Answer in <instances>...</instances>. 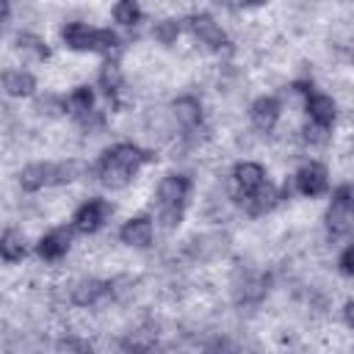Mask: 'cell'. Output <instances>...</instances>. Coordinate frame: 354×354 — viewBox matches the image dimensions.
<instances>
[{"label":"cell","mask_w":354,"mask_h":354,"mask_svg":"<svg viewBox=\"0 0 354 354\" xmlns=\"http://www.w3.org/2000/svg\"><path fill=\"white\" fill-rule=\"evenodd\" d=\"M152 155L136 144H116L97 160V177L108 188H124Z\"/></svg>","instance_id":"cell-1"},{"label":"cell","mask_w":354,"mask_h":354,"mask_svg":"<svg viewBox=\"0 0 354 354\" xmlns=\"http://www.w3.org/2000/svg\"><path fill=\"white\" fill-rule=\"evenodd\" d=\"M61 39L66 47L83 53H113L119 47V36L111 28H88L86 22H66Z\"/></svg>","instance_id":"cell-2"},{"label":"cell","mask_w":354,"mask_h":354,"mask_svg":"<svg viewBox=\"0 0 354 354\" xmlns=\"http://www.w3.org/2000/svg\"><path fill=\"white\" fill-rule=\"evenodd\" d=\"M351 218H354V210H351V185H340L335 194H332V202L326 207V230L332 238H340L351 230Z\"/></svg>","instance_id":"cell-3"},{"label":"cell","mask_w":354,"mask_h":354,"mask_svg":"<svg viewBox=\"0 0 354 354\" xmlns=\"http://www.w3.org/2000/svg\"><path fill=\"white\" fill-rule=\"evenodd\" d=\"M108 213H111V205H108L105 199L94 196V199L83 202V205L75 210V216H72V224H75V230H77V232H86V235H91V232H97V230L102 227V221L108 218Z\"/></svg>","instance_id":"cell-4"},{"label":"cell","mask_w":354,"mask_h":354,"mask_svg":"<svg viewBox=\"0 0 354 354\" xmlns=\"http://www.w3.org/2000/svg\"><path fill=\"white\" fill-rule=\"evenodd\" d=\"M185 25H188V30H191L205 47H210V50H221V47L227 44V33L221 30V25H218L210 14H191V17L185 19Z\"/></svg>","instance_id":"cell-5"},{"label":"cell","mask_w":354,"mask_h":354,"mask_svg":"<svg viewBox=\"0 0 354 354\" xmlns=\"http://www.w3.org/2000/svg\"><path fill=\"white\" fill-rule=\"evenodd\" d=\"M293 183H296L299 194H304V196H321V194L329 188V174H326V169H324L321 163L310 160V163H304V166L296 171Z\"/></svg>","instance_id":"cell-6"},{"label":"cell","mask_w":354,"mask_h":354,"mask_svg":"<svg viewBox=\"0 0 354 354\" xmlns=\"http://www.w3.org/2000/svg\"><path fill=\"white\" fill-rule=\"evenodd\" d=\"M188 191H191V183L185 174H166L158 185L160 207H185Z\"/></svg>","instance_id":"cell-7"},{"label":"cell","mask_w":354,"mask_h":354,"mask_svg":"<svg viewBox=\"0 0 354 354\" xmlns=\"http://www.w3.org/2000/svg\"><path fill=\"white\" fill-rule=\"evenodd\" d=\"M232 183H235L238 196H246V194H252L254 188H260L266 183V169L254 160H243L232 169Z\"/></svg>","instance_id":"cell-8"},{"label":"cell","mask_w":354,"mask_h":354,"mask_svg":"<svg viewBox=\"0 0 354 354\" xmlns=\"http://www.w3.org/2000/svg\"><path fill=\"white\" fill-rule=\"evenodd\" d=\"M241 202H243V207H246V213H249V216H266L268 210H274V207H277V202H279V191H277L274 185L263 183V185H260V188H254L252 194L241 196Z\"/></svg>","instance_id":"cell-9"},{"label":"cell","mask_w":354,"mask_h":354,"mask_svg":"<svg viewBox=\"0 0 354 354\" xmlns=\"http://www.w3.org/2000/svg\"><path fill=\"white\" fill-rule=\"evenodd\" d=\"M69 243H72V235H69V230L58 227V230L47 232V235L39 241L36 252H39V257H41V260H47V263H55V260H61V257L69 252Z\"/></svg>","instance_id":"cell-10"},{"label":"cell","mask_w":354,"mask_h":354,"mask_svg":"<svg viewBox=\"0 0 354 354\" xmlns=\"http://www.w3.org/2000/svg\"><path fill=\"white\" fill-rule=\"evenodd\" d=\"M279 111H282V105H279L277 97H260V100L252 102L249 116H252V122H254L257 130H266V133H268V130H274V124L279 122Z\"/></svg>","instance_id":"cell-11"},{"label":"cell","mask_w":354,"mask_h":354,"mask_svg":"<svg viewBox=\"0 0 354 354\" xmlns=\"http://www.w3.org/2000/svg\"><path fill=\"white\" fill-rule=\"evenodd\" d=\"M119 238L127 243V246H149L152 243V221L147 216H136V218H127L124 227L119 230Z\"/></svg>","instance_id":"cell-12"},{"label":"cell","mask_w":354,"mask_h":354,"mask_svg":"<svg viewBox=\"0 0 354 354\" xmlns=\"http://www.w3.org/2000/svg\"><path fill=\"white\" fill-rule=\"evenodd\" d=\"M307 113H310V122L313 124H321V127H329L337 116V105L329 94H307Z\"/></svg>","instance_id":"cell-13"},{"label":"cell","mask_w":354,"mask_h":354,"mask_svg":"<svg viewBox=\"0 0 354 354\" xmlns=\"http://www.w3.org/2000/svg\"><path fill=\"white\" fill-rule=\"evenodd\" d=\"M105 293H111V282H102V279H80L75 288H72V301L77 307H91L97 304Z\"/></svg>","instance_id":"cell-14"},{"label":"cell","mask_w":354,"mask_h":354,"mask_svg":"<svg viewBox=\"0 0 354 354\" xmlns=\"http://www.w3.org/2000/svg\"><path fill=\"white\" fill-rule=\"evenodd\" d=\"M171 113H174V119L185 127V130H196L199 127V122H202V102L196 100V97H177L174 102H171Z\"/></svg>","instance_id":"cell-15"},{"label":"cell","mask_w":354,"mask_h":354,"mask_svg":"<svg viewBox=\"0 0 354 354\" xmlns=\"http://www.w3.org/2000/svg\"><path fill=\"white\" fill-rule=\"evenodd\" d=\"M19 185L25 191H41L44 185H53V163H30L19 171Z\"/></svg>","instance_id":"cell-16"},{"label":"cell","mask_w":354,"mask_h":354,"mask_svg":"<svg viewBox=\"0 0 354 354\" xmlns=\"http://www.w3.org/2000/svg\"><path fill=\"white\" fill-rule=\"evenodd\" d=\"M3 88H6V94H11V97H30L33 88H36V80H33V75L25 72V69H8V72L3 75Z\"/></svg>","instance_id":"cell-17"},{"label":"cell","mask_w":354,"mask_h":354,"mask_svg":"<svg viewBox=\"0 0 354 354\" xmlns=\"http://www.w3.org/2000/svg\"><path fill=\"white\" fill-rule=\"evenodd\" d=\"M28 252V243H25V235L19 230H6L0 235V257L6 263H19Z\"/></svg>","instance_id":"cell-18"},{"label":"cell","mask_w":354,"mask_h":354,"mask_svg":"<svg viewBox=\"0 0 354 354\" xmlns=\"http://www.w3.org/2000/svg\"><path fill=\"white\" fill-rule=\"evenodd\" d=\"M155 340H158V332L152 326H141V329H136V332H130L124 337L122 348L127 354H149L155 348Z\"/></svg>","instance_id":"cell-19"},{"label":"cell","mask_w":354,"mask_h":354,"mask_svg":"<svg viewBox=\"0 0 354 354\" xmlns=\"http://www.w3.org/2000/svg\"><path fill=\"white\" fill-rule=\"evenodd\" d=\"M80 122L83 119H88L91 113H94V91L88 88V86H77L69 97H66V102H64Z\"/></svg>","instance_id":"cell-20"},{"label":"cell","mask_w":354,"mask_h":354,"mask_svg":"<svg viewBox=\"0 0 354 354\" xmlns=\"http://www.w3.org/2000/svg\"><path fill=\"white\" fill-rule=\"evenodd\" d=\"M100 88L108 94V97H116L119 88H122V69L116 61H105L102 69H100Z\"/></svg>","instance_id":"cell-21"},{"label":"cell","mask_w":354,"mask_h":354,"mask_svg":"<svg viewBox=\"0 0 354 354\" xmlns=\"http://www.w3.org/2000/svg\"><path fill=\"white\" fill-rule=\"evenodd\" d=\"M17 47H19L22 53H30V55L39 58V61H44V58L50 55L47 44H44L39 36H33V33H19V36H17Z\"/></svg>","instance_id":"cell-22"},{"label":"cell","mask_w":354,"mask_h":354,"mask_svg":"<svg viewBox=\"0 0 354 354\" xmlns=\"http://www.w3.org/2000/svg\"><path fill=\"white\" fill-rule=\"evenodd\" d=\"M113 19H116L119 25H136V22L141 19V8H138L133 0H122V3L113 6Z\"/></svg>","instance_id":"cell-23"},{"label":"cell","mask_w":354,"mask_h":354,"mask_svg":"<svg viewBox=\"0 0 354 354\" xmlns=\"http://www.w3.org/2000/svg\"><path fill=\"white\" fill-rule=\"evenodd\" d=\"M83 171V166L77 160H66V163H53V183L55 185H64V183H72L77 174Z\"/></svg>","instance_id":"cell-24"},{"label":"cell","mask_w":354,"mask_h":354,"mask_svg":"<svg viewBox=\"0 0 354 354\" xmlns=\"http://www.w3.org/2000/svg\"><path fill=\"white\" fill-rule=\"evenodd\" d=\"M180 19H160V22H155V39L158 41H163V44H171L177 36H180Z\"/></svg>","instance_id":"cell-25"},{"label":"cell","mask_w":354,"mask_h":354,"mask_svg":"<svg viewBox=\"0 0 354 354\" xmlns=\"http://www.w3.org/2000/svg\"><path fill=\"white\" fill-rule=\"evenodd\" d=\"M58 354H88V343L75 335H66L58 340Z\"/></svg>","instance_id":"cell-26"},{"label":"cell","mask_w":354,"mask_h":354,"mask_svg":"<svg viewBox=\"0 0 354 354\" xmlns=\"http://www.w3.org/2000/svg\"><path fill=\"white\" fill-rule=\"evenodd\" d=\"M326 130H329V127H321V124H313V122H310V124L304 127V141H307V144H324V141L329 138Z\"/></svg>","instance_id":"cell-27"},{"label":"cell","mask_w":354,"mask_h":354,"mask_svg":"<svg viewBox=\"0 0 354 354\" xmlns=\"http://www.w3.org/2000/svg\"><path fill=\"white\" fill-rule=\"evenodd\" d=\"M340 271H343L346 277L354 274V249H351V246H346L343 254H340Z\"/></svg>","instance_id":"cell-28"},{"label":"cell","mask_w":354,"mask_h":354,"mask_svg":"<svg viewBox=\"0 0 354 354\" xmlns=\"http://www.w3.org/2000/svg\"><path fill=\"white\" fill-rule=\"evenodd\" d=\"M205 354H235V351H232V346H230L227 340H213V343L205 348Z\"/></svg>","instance_id":"cell-29"},{"label":"cell","mask_w":354,"mask_h":354,"mask_svg":"<svg viewBox=\"0 0 354 354\" xmlns=\"http://www.w3.org/2000/svg\"><path fill=\"white\" fill-rule=\"evenodd\" d=\"M343 318H346V324H348V326L354 324V318H351V301H346V307H343Z\"/></svg>","instance_id":"cell-30"}]
</instances>
